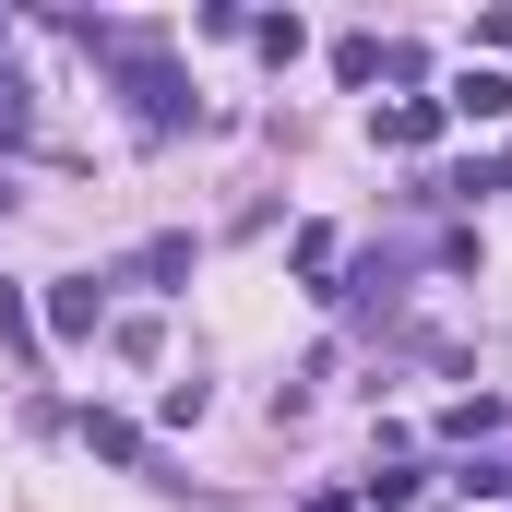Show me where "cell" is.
Wrapping results in <instances>:
<instances>
[{"label": "cell", "mask_w": 512, "mask_h": 512, "mask_svg": "<svg viewBox=\"0 0 512 512\" xmlns=\"http://www.w3.org/2000/svg\"><path fill=\"white\" fill-rule=\"evenodd\" d=\"M48 334H60V346L108 334V286H96V274H60V286H48Z\"/></svg>", "instance_id": "cell-2"}, {"label": "cell", "mask_w": 512, "mask_h": 512, "mask_svg": "<svg viewBox=\"0 0 512 512\" xmlns=\"http://www.w3.org/2000/svg\"><path fill=\"white\" fill-rule=\"evenodd\" d=\"M251 48H262V60H298V48H310V24H298V12H262Z\"/></svg>", "instance_id": "cell-6"}, {"label": "cell", "mask_w": 512, "mask_h": 512, "mask_svg": "<svg viewBox=\"0 0 512 512\" xmlns=\"http://www.w3.org/2000/svg\"><path fill=\"white\" fill-rule=\"evenodd\" d=\"M441 108H453V120H501V108H512V84H501V72H465Z\"/></svg>", "instance_id": "cell-4"}, {"label": "cell", "mask_w": 512, "mask_h": 512, "mask_svg": "<svg viewBox=\"0 0 512 512\" xmlns=\"http://www.w3.org/2000/svg\"><path fill=\"white\" fill-rule=\"evenodd\" d=\"M108 60H120V84H131V108H143V131H191V120H203V108H191V84L155 60V36H120Z\"/></svg>", "instance_id": "cell-1"}, {"label": "cell", "mask_w": 512, "mask_h": 512, "mask_svg": "<svg viewBox=\"0 0 512 512\" xmlns=\"http://www.w3.org/2000/svg\"><path fill=\"white\" fill-rule=\"evenodd\" d=\"M0 346H36V310H24V286H0Z\"/></svg>", "instance_id": "cell-7"}, {"label": "cell", "mask_w": 512, "mask_h": 512, "mask_svg": "<svg viewBox=\"0 0 512 512\" xmlns=\"http://www.w3.org/2000/svg\"><path fill=\"white\" fill-rule=\"evenodd\" d=\"M179 274H191V239H179V227H155V239L131 251V286H155V298H179Z\"/></svg>", "instance_id": "cell-3"}, {"label": "cell", "mask_w": 512, "mask_h": 512, "mask_svg": "<svg viewBox=\"0 0 512 512\" xmlns=\"http://www.w3.org/2000/svg\"><path fill=\"white\" fill-rule=\"evenodd\" d=\"M84 441H96L108 465H143V429H131V417H96V405H84Z\"/></svg>", "instance_id": "cell-5"}]
</instances>
